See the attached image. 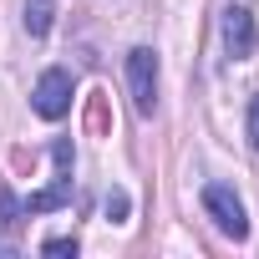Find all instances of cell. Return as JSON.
I'll return each mask as SVG.
<instances>
[{"mask_svg":"<svg viewBox=\"0 0 259 259\" xmlns=\"http://www.w3.org/2000/svg\"><path fill=\"white\" fill-rule=\"evenodd\" d=\"M203 208H208V219L219 224V234H229L234 244L249 239V213H244V203H239V193H234L229 183H208V188H203Z\"/></svg>","mask_w":259,"mask_h":259,"instance_id":"6da1fadb","label":"cell"},{"mask_svg":"<svg viewBox=\"0 0 259 259\" xmlns=\"http://www.w3.org/2000/svg\"><path fill=\"white\" fill-rule=\"evenodd\" d=\"M127 87H133V107H138L143 117L158 112V56H153L148 46L127 51Z\"/></svg>","mask_w":259,"mask_h":259,"instance_id":"7a4b0ae2","label":"cell"},{"mask_svg":"<svg viewBox=\"0 0 259 259\" xmlns=\"http://www.w3.org/2000/svg\"><path fill=\"white\" fill-rule=\"evenodd\" d=\"M31 107L46 117V122H56V117H66L71 112V76L66 71H41V81H36V92H31Z\"/></svg>","mask_w":259,"mask_h":259,"instance_id":"3957f363","label":"cell"},{"mask_svg":"<svg viewBox=\"0 0 259 259\" xmlns=\"http://www.w3.org/2000/svg\"><path fill=\"white\" fill-rule=\"evenodd\" d=\"M224 51H229L234 61L254 56V16H249L244 6H229V11H224Z\"/></svg>","mask_w":259,"mask_h":259,"instance_id":"277c9868","label":"cell"},{"mask_svg":"<svg viewBox=\"0 0 259 259\" xmlns=\"http://www.w3.org/2000/svg\"><path fill=\"white\" fill-rule=\"evenodd\" d=\"M56 21V0H26V31L31 36H46Z\"/></svg>","mask_w":259,"mask_h":259,"instance_id":"5b68a950","label":"cell"},{"mask_svg":"<svg viewBox=\"0 0 259 259\" xmlns=\"http://www.w3.org/2000/svg\"><path fill=\"white\" fill-rule=\"evenodd\" d=\"M21 213H26V203H21L11 188H0V229L16 234V229H21Z\"/></svg>","mask_w":259,"mask_h":259,"instance_id":"8992f818","label":"cell"},{"mask_svg":"<svg viewBox=\"0 0 259 259\" xmlns=\"http://www.w3.org/2000/svg\"><path fill=\"white\" fill-rule=\"evenodd\" d=\"M249 148L259 153V97H249Z\"/></svg>","mask_w":259,"mask_h":259,"instance_id":"52a82bcc","label":"cell"},{"mask_svg":"<svg viewBox=\"0 0 259 259\" xmlns=\"http://www.w3.org/2000/svg\"><path fill=\"white\" fill-rule=\"evenodd\" d=\"M107 219H127V193H107Z\"/></svg>","mask_w":259,"mask_h":259,"instance_id":"ba28073f","label":"cell"},{"mask_svg":"<svg viewBox=\"0 0 259 259\" xmlns=\"http://www.w3.org/2000/svg\"><path fill=\"white\" fill-rule=\"evenodd\" d=\"M41 249H46V254H76V239H46Z\"/></svg>","mask_w":259,"mask_h":259,"instance_id":"9c48e42d","label":"cell"}]
</instances>
